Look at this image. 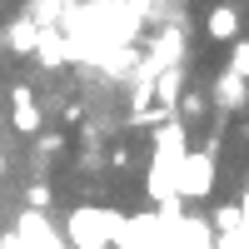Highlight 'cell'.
Masks as SVG:
<instances>
[{
	"label": "cell",
	"mask_w": 249,
	"mask_h": 249,
	"mask_svg": "<svg viewBox=\"0 0 249 249\" xmlns=\"http://www.w3.org/2000/svg\"><path fill=\"white\" fill-rule=\"evenodd\" d=\"M190 155V135L184 124L170 120L155 130V160H150V199L155 204H179V164Z\"/></svg>",
	"instance_id": "1"
},
{
	"label": "cell",
	"mask_w": 249,
	"mask_h": 249,
	"mask_svg": "<svg viewBox=\"0 0 249 249\" xmlns=\"http://www.w3.org/2000/svg\"><path fill=\"white\" fill-rule=\"evenodd\" d=\"M124 219L130 214L110 210V204H80L65 214V239L70 249H115L124 234Z\"/></svg>",
	"instance_id": "2"
},
{
	"label": "cell",
	"mask_w": 249,
	"mask_h": 249,
	"mask_svg": "<svg viewBox=\"0 0 249 249\" xmlns=\"http://www.w3.org/2000/svg\"><path fill=\"white\" fill-rule=\"evenodd\" d=\"M214 190V150H190L179 164V199H204Z\"/></svg>",
	"instance_id": "3"
},
{
	"label": "cell",
	"mask_w": 249,
	"mask_h": 249,
	"mask_svg": "<svg viewBox=\"0 0 249 249\" xmlns=\"http://www.w3.org/2000/svg\"><path fill=\"white\" fill-rule=\"evenodd\" d=\"M10 230L20 234L25 249H70V239H60V230H55L40 210H20V219L10 224Z\"/></svg>",
	"instance_id": "4"
},
{
	"label": "cell",
	"mask_w": 249,
	"mask_h": 249,
	"mask_svg": "<svg viewBox=\"0 0 249 249\" xmlns=\"http://www.w3.org/2000/svg\"><path fill=\"white\" fill-rule=\"evenodd\" d=\"M10 120L20 135H40V105L30 85H10Z\"/></svg>",
	"instance_id": "5"
},
{
	"label": "cell",
	"mask_w": 249,
	"mask_h": 249,
	"mask_svg": "<svg viewBox=\"0 0 249 249\" xmlns=\"http://www.w3.org/2000/svg\"><path fill=\"white\" fill-rule=\"evenodd\" d=\"M214 95H219V105H230V110H239L244 100H249V85H244V75H234V70H224V75L214 80Z\"/></svg>",
	"instance_id": "6"
},
{
	"label": "cell",
	"mask_w": 249,
	"mask_h": 249,
	"mask_svg": "<svg viewBox=\"0 0 249 249\" xmlns=\"http://www.w3.org/2000/svg\"><path fill=\"white\" fill-rule=\"evenodd\" d=\"M204 30H210L214 40H239V15L230 5H214L210 15H204Z\"/></svg>",
	"instance_id": "7"
},
{
	"label": "cell",
	"mask_w": 249,
	"mask_h": 249,
	"mask_svg": "<svg viewBox=\"0 0 249 249\" xmlns=\"http://www.w3.org/2000/svg\"><path fill=\"white\" fill-rule=\"evenodd\" d=\"M5 40H10V50H35L40 45V20H15L5 30Z\"/></svg>",
	"instance_id": "8"
},
{
	"label": "cell",
	"mask_w": 249,
	"mask_h": 249,
	"mask_svg": "<svg viewBox=\"0 0 249 249\" xmlns=\"http://www.w3.org/2000/svg\"><path fill=\"white\" fill-rule=\"evenodd\" d=\"M230 70L249 80V40H234V55H230Z\"/></svg>",
	"instance_id": "9"
},
{
	"label": "cell",
	"mask_w": 249,
	"mask_h": 249,
	"mask_svg": "<svg viewBox=\"0 0 249 249\" xmlns=\"http://www.w3.org/2000/svg\"><path fill=\"white\" fill-rule=\"evenodd\" d=\"M0 249H25V244H20V234H15V230H5V234H0Z\"/></svg>",
	"instance_id": "10"
}]
</instances>
